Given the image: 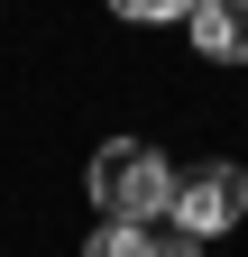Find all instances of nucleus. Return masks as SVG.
<instances>
[{
	"mask_svg": "<svg viewBox=\"0 0 248 257\" xmlns=\"http://www.w3.org/2000/svg\"><path fill=\"white\" fill-rule=\"evenodd\" d=\"M184 37H193L202 64H248V0H193Z\"/></svg>",
	"mask_w": 248,
	"mask_h": 257,
	"instance_id": "7ed1b4c3",
	"label": "nucleus"
},
{
	"mask_svg": "<svg viewBox=\"0 0 248 257\" xmlns=\"http://www.w3.org/2000/svg\"><path fill=\"white\" fill-rule=\"evenodd\" d=\"M166 220H175V230H193V239L239 230V220H248V166H239V156H202V166H184Z\"/></svg>",
	"mask_w": 248,
	"mask_h": 257,
	"instance_id": "f03ea898",
	"label": "nucleus"
},
{
	"mask_svg": "<svg viewBox=\"0 0 248 257\" xmlns=\"http://www.w3.org/2000/svg\"><path fill=\"white\" fill-rule=\"evenodd\" d=\"M119 19H138V28H184V10H193V0H110Z\"/></svg>",
	"mask_w": 248,
	"mask_h": 257,
	"instance_id": "39448f33",
	"label": "nucleus"
},
{
	"mask_svg": "<svg viewBox=\"0 0 248 257\" xmlns=\"http://www.w3.org/2000/svg\"><path fill=\"white\" fill-rule=\"evenodd\" d=\"M83 257H138V230H119V220H101V230H92V248Z\"/></svg>",
	"mask_w": 248,
	"mask_h": 257,
	"instance_id": "423d86ee",
	"label": "nucleus"
},
{
	"mask_svg": "<svg viewBox=\"0 0 248 257\" xmlns=\"http://www.w3.org/2000/svg\"><path fill=\"white\" fill-rule=\"evenodd\" d=\"M175 202V166L147 138H110V147H92V211L119 220V230H147V220H166Z\"/></svg>",
	"mask_w": 248,
	"mask_h": 257,
	"instance_id": "f257e3e1",
	"label": "nucleus"
},
{
	"mask_svg": "<svg viewBox=\"0 0 248 257\" xmlns=\"http://www.w3.org/2000/svg\"><path fill=\"white\" fill-rule=\"evenodd\" d=\"M138 257H202V239L175 230V220H147V230H138Z\"/></svg>",
	"mask_w": 248,
	"mask_h": 257,
	"instance_id": "20e7f679",
	"label": "nucleus"
}]
</instances>
